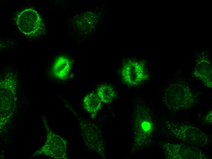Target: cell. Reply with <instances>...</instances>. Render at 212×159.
I'll return each instance as SVG.
<instances>
[{
  "label": "cell",
  "mask_w": 212,
  "mask_h": 159,
  "mask_svg": "<svg viewBox=\"0 0 212 159\" xmlns=\"http://www.w3.org/2000/svg\"><path fill=\"white\" fill-rule=\"evenodd\" d=\"M198 99L197 94L184 83L170 84L163 92L164 103L168 109L174 112L191 108L197 103Z\"/></svg>",
  "instance_id": "1"
},
{
  "label": "cell",
  "mask_w": 212,
  "mask_h": 159,
  "mask_svg": "<svg viewBox=\"0 0 212 159\" xmlns=\"http://www.w3.org/2000/svg\"><path fill=\"white\" fill-rule=\"evenodd\" d=\"M134 136L132 151L146 147L151 143L153 124L148 108L144 105L138 106L133 118Z\"/></svg>",
  "instance_id": "2"
},
{
  "label": "cell",
  "mask_w": 212,
  "mask_h": 159,
  "mask_svg": "<svg viewBox=\"0 0 212 159\" xmlns=\"http://www.w3.org/2000/svg\"><path fill=\"white\" fill-rule=\"evenodd\" d=\"M165 128L172 137L198 147L207 145L210 140L208 136L194 126L184 123L165 120Z\"/></svg>",
  "instance_id": "3"
},
{
  "label": "cell",
  "mask_w": 212,
  "mask_h": 159,
  "mask_svg": "<svg viewBox=\"0 0 212 159\" xmlns=\"http://www.w3.org/2000/svg\"><path fill=\"white\" fill-rule=\"evenodd\" d=\"M15 22L20 31L28 37L37 38L44 31V25L40 15L32 9L20 12L16 17Z\"/></svg>",
  "instance_id": "4"
},
{
  "label": "cell",
  "mask_w": 212,
  "mask_h": 159,
  "mask_svg": "<svg viewBox=\"0 0 212 159\" xmlns=\"http://www.w3.org/2000/svg\"><path fill=\"white\" fill-rule=\"evenodd\" d=\"M167 159H206L208 156L200 150L170 142L160 143Z\"/></svg>",
  "instance_id": "5"
},
{
  "label": "cell",
  "mask_w": 212,
  "mask_h": 159,
  "mask_svg": "<svg viewBox=\"0 0 212 159\" xmlns=\"http://www.w3.org/2000/svg\"><path fill=\"white\" fill-rule=\"evenodd\" d=\"M121 74L123 82L129 86H137L149 77L141 63L131 60L123 65Z\"/></svg>",
  "instance_id": "6"
},
{
  "label": "cell",
  "mask_w": 212,
  "mask_h": 159,
  "mask_svg": "<svg viewBox=\"0 0 212 159\" xmlns=\"http://www.w3.org/2000/svg\"><path fill=\"white\" fill-rule=\"evenodd\" d=\"M87 126L82 121L81 124L84 128H82V133L85 139L84 142L89 148L99 154L103 158L105 157L104 147L102 135L98 128L92 123L88 124Z\"/></svg>",
  "instance_id": "7"
},
{
  "label": "cell",
  "mask_w": 212,
  "mask_h": 159,
  "mask_svg": "<svg viewBox=\"0 0 212 159\" xmlns=\"http://www.w3.org/2000/svg\"><path fill=\"white\" fill-rule=\"evenodd\" d=\"M71 67L69 59L64 56L58 57L55 61L52 68L55 76L59 79H63L69 74Z\"/></svg>",
  "instance_id": "8"
},
{
  "label": "cell",
  "mask_w": 212,
  "mask_h": 159,
  "mask_svg": "<svg viewBox=\"0 0 212 159\" xmlns=\"http://www.w3.org/2000/svg\"><path fill=\"white\" fill-rule=\"evenodd\" d=\"M101 102L97 94L91 92L88 94L84 98L83 104L84 109L94 118L101 109Z\"/></svg>",
  "instance_id": "9"
},
{
  "label": "cell",
  "mask_w": 212,
  "mask_h": 159,
  "mask_svg": "<svg viewBox=\"0 0 212 159\" xmlns=\"http://www.w3.org/2000/svg\"><path fill=\"white\" fill-rule=\"evenodd\" d=\"M195 69L194 75L201 80L204 85L208 88L212 87V70L210 65L207 62L201 63Z\"/></svg>",
  "instance_id": "10"
},
{
  "label": "cell",
  "mask_w": 212,
  "mask_h": 159,
  "mask_svg": "<svg viewBox=\"0 0 212 159\" xmlns=\"http://www.w3.org/2000/svg\"><path fill=\"white\" fill-rule=\"evenodd\" d=\"M97 94L101 102L105 103L111 102L116 95L113 88L106 84H102L97 88Z\"/></svg>",
  "instance_id": "11"
},
{
  "label": "cell",
  "mask_w": 212,
  "mask_h": 159,
  "mask_svg": "<svg viewBox=\"0 0 212 159\" xmlns=\"http://www.w3.org/2000/svg\"><path fill=\"white\" fill-rule=\"evenodd\" d=\"M205 122L208 124H212V111H210L206 115L205 117Z\"/></svg>",
  "instance_id": "12"
}]
</instances>
